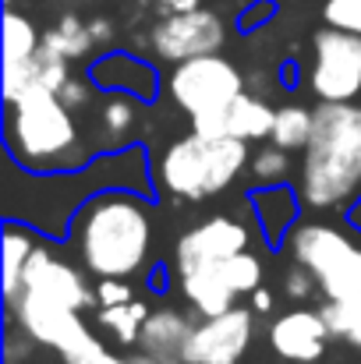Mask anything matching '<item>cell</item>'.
<instances>
[{
    "label": "cell",
    "instance_id": "obj_1",
    "mask_svg": "<svg viewBox=\"0 0 361 364\" xmlns=\"http://www.w3.org/2000/svg\"><path fill=\"white\" fill-rule=\"evenodd\" d=\"M152 181L156 177L149 170L142 145L114 149L78 170H53V173L25 170L28 191H21L18 184L4 188V220H21L43 237H68V227L85 198L107 188H127V191H142L152 198V188H156Z\"/></svg>",
    "mask_w": 361,
    "mask_h": 364
},
{
    "label": "cell",
    "instance_id": "obj_2",
    "mask_svg": "<svg viewBox=\"0 0 361 364\" xmlns=\"http://www.w3.org/2000/svg\"><path fill=\"white\" fill-rule=\"evenodd\" d=\"M68 244L96 279H131L152 251V198L127 188H107L85 198L68 227Z\"/></svg>",
    "mask_w": 361,
    "mask_h": 364
},
{
    "label": "cell",
    "instance_id": "obj_3",
    "mask_svg": "<svg viewBox=\"0 0 361 364\" xmlns=\"http://www.w3.org/2000/svg\"><path fill=\"white\" fill-rule=\"evenodd\" d=\"M298 195L312 213H344L361 198V100L319 103L301 149Z\"/></svg>",
    "mask_w": 361,
    "mask_h": 364
},
{
    "label": "cell",
    "instance_id": "obj_4",
    "mask_svg": "<svg viewBox=\"0 0 361 364\" xmlns=\"http://www.w3.org/2000/svg\"><path fill=\"white\" fill-rule=\"evenodd\" d=\"M93 297L96 290L85 287L75 265L57 258L46 244H36L25 265V287L7 304V315L14 318V329L64 354L89 333V326L82 322V308H89Z\"/></svg>",
    "mask_w": 361,
    "mask_h": 364
},
{
    "label": "cell",
    "instance_id": "obj_5",
    "mask_svg": "<svg viewBox=\"0 0 361 364\" xmlns=\"http://www.w3.org/2000/svg\"><path fill=\"white\" fill-rule=\"evenodd\" d=\"M4 141L7 156L36 173L78 170L89 159V141L75 110L61 103L57 92H25L14 103H4Z\"/></svg>",
    "mask_w": 361,
    "mask_h": 364
},
{
    "label": "cell",
    "instance_id": "obj_6",
    "mask_svg": "<svg viewBox=\"0 0 361 364\" xmlns=\"http://www.w3.org/2000/svg\"><path fill=\"white\" fill-rule=\"evenodd\" d=\"M248 163L251 156H248L244 138H234V134L206 138L192 131L163 149L156 163V188L184 202H202L227 191Z\"/></svg>",
    "mask_w": 361,
    "mask_h": 364
},
{
    "label": "cell",
    "instance_id": "obj_7",
    "mask_svg": "<svg viewBox=\"0 0 361 364\" xmlns=\"http://www.w3.org/2000/svg\"><path fill=\"white\" fill-rule=\"evenodd\" d=\"M167 89H170L174 103L188 114L195 134L224 138L227 134V110L244 92V75L227 57L202 53V57L174 64Z\"/></svg>",
    "mask_w": 361,
    "mask_h": 364
},
{
    "label": "cell",
    "instance_id": "obj_8",
    "mask_svg": "<svg viewBox=\"0 0 361 364\" xmlns=\"http://www.w3.org/2000/svg\"><path fill=\"white\" fill-rule=\"evenodd\" d=\"M287 247L294 262L312 269V276L319 279V294L326 301L361 297V247L347 234H340L337 227L305 220V223H294V230L287 234Z\"/></svg>",
    "mask_w": 361,
    "mask_h": 364
},
{
    "label": "cell",
    "instance_id": "obj_9",
    "mask_svg": "<svg viewBox=\"0 0 361 364\" xmlns=\"http://www.w3.org/2000/svg\"><path fill=\"white\" fill-rule=\"evenodd\" d=\"M308 89L319 103L361 100V36L326 25L312 36Z\"/></svg>",
    "mask_w": 361,
    "mask_h": 364
},
{
    "label": "cell",
    "instance_id": "obj_10",
    "mask_svg": "<svg viewBox=\"0 0 361 364\" xmlns=\"http://www.w3.org/2000/svg\"><path fill=\"white\" fill-rule=\"evenodd\" d=\"M220 46H224V21L209 7L167 14L152 28V50L159 60H170V64H181L202 53H220Z\"/></svg>",
    "mask_w": 361,
    "mask_h": 364
},
{
    "label": "cell",
    "instance_id": "obj_11",
    "mask_svg": "<svg viewBox=\"0 0 361 364\" xmlns=\"http://www.w3.org/2000/svg\"><path fill=\"white\" fill-rule=\"evenodd\" d=\"M255 311L251 308H231L224 315H209L195 322L188 343H184V361L192 364H241V358L251 347L255 336Z\"/></svg>",
    "mask_w": 361,
    "mask_h": 364
},
{
    "label": "cell",
    "instance_id": "obj_12",
    "mask_svg": "<svg viewBox=\"0 0 361 364\" xmlns=\"http://www.w3.org/2000/svg\"><path fill=\"white\" fill-rule=\"evenodd\" d=\"M251 244V227L238 220V216H209L202 223H195L192 230H184L177 237L174 247V265H177V276L181 272H192L199 265H213V262H224L238 251H248Z\"/></svg>",
    "mask_w": 361,
    "mask_h": 364
},
{
    "label": "cell",
    "instance_id": "obj_13",
    "mask_svg": "<svg viewBox=\"0 0 361 364\" xmlns=\"http://www.w3.org/2000/svg\"><path fill=\"white\" fill-rule=\"evenodd\" d=\"M333 340L319 308H291L269 326V347L276 358L294 364H319Z\"/></svg>",
    "mask_w": 361,
    "mask_h": 364
},
{
    "label": "cell",
    "instance_id": "obj_14",
    "mask_svg": "<svg viewBox=\"0 0 361 364\" xmlns=\"http://www.w3.org/2000/svg\"><path fill=\"white\" fill-rule=\"evenodd\" d=\"M89 78H93L96 89H103V92H127V96H135V100H142V103H152V100L159 96V78H156V71H152L145 60H138V57H131V53H124V50H110V53H103L100 60H93Z\"/></svg>",
    "mask_w": 361,
    "mask_h": 364
},
{
    "label": "cell",
    "instance_id": "obj_15",
    "mask_svg": "<svg viewBox=\"0 0 361 364\" xmlns=\"http://www.w3.org/2000/svg\"><path fill=\"white\" fill-rule=\"evenodd\" d=\"M251 209H255V220H258V230L269 247H280L283 234L294 230L298 223V213L305 209L301 205V195L291 191L287 184H266V188H251L248 195Z\"/></svg>",
    "mask_w": 361,
    "mask_h": 364
},
{
    "label": "cell",
    "instance_id": "obj_16",
    "mask_svg": "<svg viewBox=\"0 0 361 364\" xmlns=\"http://www.w3.org/2000/svg\"><path fill=\"white\" fill-rule=\"evenodd\" d=\"M195 322L174 308H156L149 311V318L142 322V333H138V347L145 354H152L156 361H174L184 354V343L192 336Z\"/></svg>",
    "mask_w": 361,
    "mask_h": 364
},
{
    "label": "cell",
    "instance_id": "obj_17",
    "mask_svg": "<svg viewBox=\"0 0 361 364\" xmlns=\"http://www.w3.org/2000/svg\"><path fill=\"white\" fill-rule=\"evenodd\" d=\"M181 294H184V301H188L202 318L224 315V311H231L234 301H238V294L224 283V276H220L213 265H199V269H192V272H181Z\"/></svg>",
    "mask_w": 361,
    "mask_h": 364
},
{
    "label": "cell",
    "instance_id": "obj_18",
    "mask_svg": "<svg viewBox=\"0 0 361 364\" xmlns=\"http://www.w3.org/2000/svg\"><path fill=\"white\" fill-rule=\"evenodd\" d=\"M39 230H32L21 220H4V308L21 294L25 287V265L36 251Z\"/></svg>",
    "mask_w": 361,
    "mask_h": 364
},
{
    "label": "cell",
    "instance_id": "obj_19",
    "mask_svg": "<svg viewBox=\"0 0 361 364\" xmlns=\"http://www.w3.org/2000/svg\"><path fill=\"white\" fill-rule=\"evenodd\" d=\"M273 124H276V107H269L266 96L241 92L238 100L231 103V110H227V134L244 138V141L269 138L273 134Z\"/></svg>",
    "mask_w": 361,
    "mask_h": 364
},
{
    "label": "cell",
    "instance_id": "obj_20",
    "mask_svg": "<svg viewBox=\"0 0 361 364\" xmlns=\"http://www.w3.org/2000/svg\"><path fill=\"white\" fill-rule=\"evenodd\" d=\"M39 46L46 53L64 57V60H78V57H85L96 46V39L89 32V21H82L78 14H61V21L43 32V43Z\"/></svg>",
    "mask_w": 361,
    "mask_h": 364
},
{
    "label": "cell",
    "instance_id": "obj_21",
    "mask_svg": "<svg viewBox=\"0 0 361 364\" xmlns=\"http://www.w3.org/2000/svg\"><path fill=\"white\" fill-rule=\"evenodd\" d=\"M149 318V304L145 301H127V304H100V329H107L120 347H135L142 322Z\"/></svg>",
    "mask_w": 361,
    "mask_h": 364
},
{
    "label": "cell",
    "instance_id": "obj_22",
    "mask_svg": "<svg viewBox=\"0 0 361 364\" xmlns=\"http://www.w3.org/2000/svg\"><path fill=\"white\" fill-rule=\"evenodd\" d=\"M39 43H43V32L25 14L7 7V14H4V68H14V64L36 57Z\"/></svg>",
    "mask_w": 361,
    "mask_h": 364
},
{
    "label": "cell",
    "instance_id": "obj_23",
    "mask_svg": "<svg viewBox=\"0 0 361 364\" xmlns=\"http://www.w3.org/2000/svg\"><path fill=\"white\" fill-rule=\"evenodd\" d=\"M312 138V110L308 107H298V103H287V107H276V124H273V134L269 141L294 152V149H305Z\"/></svg>",
    "mask_w": 361,
    "mask_h": 364
},
{
    "label": "cell",
    "instance_id": "obj_24",
    "mask_svg": "<svg viewBox=\"0 0 361 364\" xmlns=\"http://www.w3.org/2000/svg\"><path fill=\"white\" fill-rule=\"evenodd\" d=\"M138 100L127 96V92H110L107 103L100 107V131L114 141V149H124L127 141V131H135V121H138Z\"/></svg>",
    "mask_w": 361,
    "mask_h": 364
},
{
    "label": "cell",
    "instance_id": "obj_25",
    "mask_svg": "<svg viewBox=\"0 0 361 364\" xmlns=\"http://www.w3.org/2000/svg\"><path fill=\"white\" fill-rule=\"evenodd\" d=\"M319 311H323V318H326L333 340H344V343H351L355 350H361V297L326 301Z\"/></svg>",
    "mask_w": 361,
    "mask_h": 364
},
{
    "label": "cell",
    "instance_id": "obj_26",
    "mask_svg": "<svg viewBox=\"0 0 361 364\" xmlns=\"http://www.w3.org/2000/svg\"><path fill=\"white\" fill-rule=\"evenodd\" d=\"M213 269L224 276V283L238 294V297H248L255 287H262V262L251 255V251H238L224 262H213Z\"/></svg>",
    "mask_w": 361,
    "mask_h": 364
},
{
    "label": "cell",
    "instance_id": "obj_27",
    "mask_svg": "<svg viewBox=\"0 0 361 364\" xmlns=\"http://www.w3.org/2000/svg\"><path fill=\"white\" fill-rule=\"evenodd\" d=\"M248 170H251L255 184H283L287 173H291V156L280 145H266V149H258L251 156Z\"/></svg>",
    "mask_w": 361,
    "mask_h": 364
},
{
    "label": "cell",
    "instance_id": "obj_28",
    "mask_svg": "<svg viewBox=\"0 0 361 364\" xmlns=\"http://www.w3.org/2000/svg\"><path fill=\"white\" fill-rule=\"evenodd\" d=\"M64 364H135L131 358H114V350H107L100 343V336L89 329L78 343H71L64 350Z\"/></svg>",
    "mask_w": 361,
    "mask_h": 364
},
{
    "label": "cell",
    "instance_id": "obj_29",
    "mask_svg": "<svg viewBox=\"0 0 361 364\" xmlns=\"http://www.w3.org/2000/svg\"><path fill=\"white\" fill-rule=\"evenodd\" d=\"M315 290H319V279H315L312 269H305L301 262H294V265L283 272V297H287V301L305 304V301H312Z\"/></svg>",
    "mask_w": 361,
    "mask_h": 364
},
{
    "label": "cell",
    "instance_id": "obj_30",
    "mask_svg": "<svg viewBox=\"0 0 361 364\" xmlns=\"http://www.w3.org/2000/svg\"><path fill=\"white\" fill-rule=\"evenodd\" d=\"M323 18H326V25H337V28L361 36V0H326Z\"/></svg>",
    "mask_w": 361,
    "mask_h": 364
},
{
    "label": "cell",
    "instance_id": "obj_31",
    "mask_svg": "<svg viewBox=\"0 0 361 364\" xmlns=\"http://www.w3.org/2000/svg\"><path fill=\"white\" fill-rule=\"evenodd\" d=\"M93 92H96V82H93V78H78V75H71L57 96H61V103H68V107L78 114V110H85V107L93 103Z\"/></svg>",
    "mask_w": 361,
    "mask_h": 364
},
{
    "label": "cell",
    "instance_id": "obj_32",
    "mask_svg": "<svg viewBox=\"0 0 361 364\" xmlns=\"http://www.w3.org/2000/svg\"><path fill=\"white\" fill-rule=\"evenodd\" d=\"M96 301H100V304H127V301H135L131 283H127V279H120V276H107V279H100V283H96Z\"/></svg>",
    "mask_w": 361,
    "mask_h": 364
},
{
    "label": "cell",
    "instance_id": "obj_33",
    "mask_svg": "<svg viewBox=\"0 0 361 364\" xmlns=\"http://www.w3.org/2000/svg\"><path fill=\"white\" fill-rule=\"evenodd\" d=\"M266 14H273V0H258V4L244 7V14H241V28L248 32L251 25H262V21H266Z\"/></svg>",
    "mask_w": 361,
    "mask_h": 364
},
{
    "label": "cell",
    "instance_id": "obj_34",
    "mask_svg": "<svg viewBox=\"0 0 361 364\" xmlns=\"http://www.w3.org/2000/svg\"><path fill=\"white\" fill-rule=\"evenodd\" d=\"M273 301H276V297H273V290H266V287H255V290L248 294V304H251L255 315H269V311H273Z\"/></svg>",
    "mask_w": 361,
    "mask_h": 364
},
{
    "label": "cell",
    "instance_id": "obj_35",
    "mask_svg": "<svg viewBox=\"0 0 361 364\" xmlns=\"http://www.w3.org/2000/svg\"><path fill=\"white\" fill-rule=\"evenodd\" d=\"M89 32H93L96 46H103V43H110V39H114V25H110L107 18H89Z\"/></svg>",
    "mask_w": 361,
    "mask_h": 364
},
{
    "label": "cell",
    "instance_id": "obj_36",
    "mask_svg": "<svg viewBox=\"0 0 361 364\" xmlns=\"http://www.w3.org/2000/svg\"><path fill=\"white\" fill-rule=\"evenodd\" d=\"M167 14H177V11H192V7H202V0H156Z\"/></svg>",
    "mask_w": 361,
    "mask_h": 364
},
{
    "label": "cell",
    "instance_id": "obj_37",
    "mask_svg": "<svg viewBox=\"0 0 361 364\" xmlns=\"http://www.w3.org/2000/svg\"><path fill=\"white\" fill-rule=\"evenodd\" d=\"M347 220H351V227H358V230H361V198L351 205V209H347Z\"/></svg>",
    "mask_w": 361,
    "mask_h": 364
},
{
    "label": "cell",
    "instance_id": "obj_38",
    "mask_svg": "<svg viewBox=\"0 0 361 364\" xmlns=\"http://www.w3.org/2000/svg\"><path fill=\"white\" fill-rule=\"evenodd\" d=\"M131 361H135V364H163V361H156L152 354H145V350H142V354H135Z\"/></svg>",
    "mask_w": 361,
    "mask_h": 364
},
{
    "label": "cell",
    "instance_id": "obj_39",
    "mask_svg": "<svg viewBox=\"0 0 361 364\" xmlns=\"http://www.w3.org/2000/svg\"><path fill=\"white\" fill-rule=\"evenodd\" d=\"M163 364H192V361H184V358H174V361H163Z\"/></svg>",
    "mask_w": 361,
    "mask_h": 364
},
{
    "label": "cell",
    "instance_id": "obj_40",
    "mask_svg": "<svg viewBox=\"0 0 361 364\" xmlns=\"http://www.w3.org/2000/svg\"><path fill=\"white\" fill-rule=\"evenodd\" d=\"M11 4H14V0H7V7H11Z\"/></svg>",
    "mask_w": 361,
    "mask_h": 364
}]
</instances>
